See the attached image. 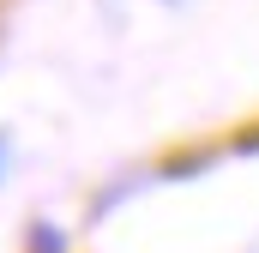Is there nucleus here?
Segmentation results:
<instances>
[{
    "label": "nucleus",
    "instance_id": "2",
    "mask_svg": "<svg viewBox=\"0 0 259 253\" xmlns=\"http://www.w3.org/2000/svg\"><path fill=\"white\" fill-rule=\"evenodd\" d=\"M0 169H6V145H0Z\"/></svg>",
    "mask_w": 259,
    "mask_h": 253
},
{
    "label": "nucleus",
    "instance_id": "1",
    "mask_svg": "<svg viewBox=\"0 0 259 253\" xmlns=\"http://www.w3.org/2000/svg\"><path fill=\"white\" fill-rule=\"evenodd\" d=\"M30 253H66V235L55 223H36V229H30Z\"/></svg>",
    "mask_w": 259,
    "mask_h": 253
}]
</instances>
